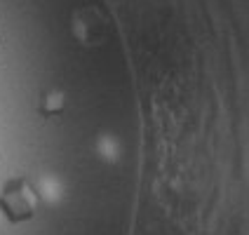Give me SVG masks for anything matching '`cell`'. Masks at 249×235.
I'll use <instances>...</instances> for the list:
<instances>
[{
  "label": "cell",
  "mask_w": 249,
  "mask_h": 235,
  "mask_svg": "<svg viewBox=\"0 0 249 235\" xmlns=\"http://www.w3.org/2000/svg\"><path fill=\"white\" fill-rule=\"evenodd\" d=\"M64 94L61 92H52V94H47V97L42 99L40 104V113L42 115H47V118H52V115H59V113L64 111Z\"/></svg>",
  "instance_id": "7a4b0ae2"
},
{
  "label": "cell",
  "mask_w": 249,
  "mask_h": 235,
  "mask_svg": "<svg viewBox=\"0 0 249 235\" xmlns=\"http://www.w3.org/2000/svg\"><path fill=\"white\" fill-rule=\"evenodd\" d=\"M0 42H2V38H0Z\"/></svg>",
  "instance_id": "3957f363"
},
{
  "label": "cell",
  "mask_w": 249,
  "mask_h": 235,
  "mask_svg": "<svg viewBox=\"0 0 249 235\" xmlns=\"http://www.w3.org/2000/svg\"><path fill=\"white\" fill-rule=\"evenodd\" d=\"M38 207H40V198H38V191L33 188V183L28 179L14 177L2 186L0 212L10 223L31 221L36 217Z\"/></svg>",
  "instance_id": "6da1fadb"
}]
</instances>
